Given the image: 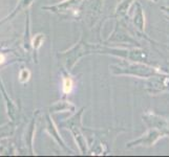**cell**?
<instances>
[{
  "instance_id": "obj_1",
  "label": "cell",
  "mask_w": 169,
  "mask_h": 157,
  "mask_svg": "<svg viewBox=\"0 0 169 157\" xmlns=\"http://www.w3.org/2000/svg\"><path fill=\"white\" fill-rule=\"evenodd\" d=\"M73 81L72 78H64L63 80V91L64 93H70L73 90Z\"/></svg>"
},
{
  "instance_id": "obj_2",
  "label": "cell",
  "mask_w": 169,
  "mask_h": 157,
  "mask_svg": "<svg viewBox=\"0 0 169 157\" xmlns=\"http://www.w3.org/2000/svg\"><path fill=\"white\" fill-rule=\"evenodd\" d=\"M4 61H5V58H4V55L0 53V64H2V63Z\"/></svg>"
}]
</instances>
